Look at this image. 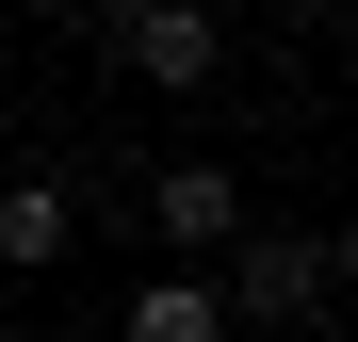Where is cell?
Masks as SVG:
<instances>
[{
	"label": "cell",
	"instance_id": "cell-1",
	"mask_svg": "<svg viewBox=\"0 0 358 342\" xmlns=\"http://www.w3.org/2000/svg\"><path fill=\"white\" fill-rule=\"evenodd\" d=\"M342 277H358V228H245L228 277H212V310L228 326H293V310H326Z\"/></svg>",
	"mask_w": 358,
	"mask_h": 342
},
{
	"label": "cell",
	"instance_id": "cell-2",
	"mask_svg": "<svg viewBox=\"0 0 358 342\" xmlns=\"http://www.w3.org/2000/svg\"><path fill=\"white\" fill-rule=\"evenodd\" d=\"M114 66H131L147 98H196L228 66V17H212V0H114Z\"/></svg>",
	"mask_w": 358,
	"mask_h": 342
},
{
	"label": "cell",
	"instance_id": "cell-3",
	"mask_svg": "<svg viewBox=\"0 0 358 342\" xmlns=\"http://www.w3.org/2000/svg\"><path fill=\"white\" fill-rule=\"evenodd\" d=\"M147 228L179 245V277H212L228 245H245V180H228V163H163V180H147Z\"/></svg>",
	"mask_w": 358,
	"mask_h": 342
},
{
	"label": "cell",
	"instance_id": "cell-4",
	"mask_svg": "<svg viewBox=\"0 0 358 342\" xmlns=\"http://www.w3.org/2000/svg\"><path fill=\"white\" fill-rule=\"evenodd\" d=\"M0 261H17V277L66 261V180H0Z\"/></svg>",
	"mask_w": 358,
	"mask_h": 342
},
{
	"label": "cell",
	"instance_id": "cell-5",
	"mask_svg": "<svg viewBox=\"0 0 358 342\" xmlns=\"http://www.w3.org/2000/svg\"><path fill=\"white\" fill-rule=\"evenodd\" d=\"M114 342H228V310H212V277H147Z\"/></svg>",
	"mask_w": 358,
	"mask_h": 342
},
{
	"label": "cell",
	"instance_id": "cell-6",
	"mask_svg": "<svg viewBox=\"0 0 358 342\" xmlns=\"http://www.w3.org/2000/svg\"><path fill=\"white\" fill-rule=\"evenodd\" d=\"M33 17H82V0H33Z\"/></svg>",
	"mask_w": 358,
	"mask_h": 342
}]
</instances>
